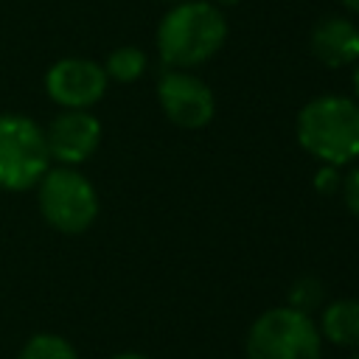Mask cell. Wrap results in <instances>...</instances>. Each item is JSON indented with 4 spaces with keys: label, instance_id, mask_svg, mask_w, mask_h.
<instances>
[{
    "label": "cell",
    "instance_id": "2e32d148",
    "mask_svg": "<svg viewBox=\"0 0 359 359\" xmlns=\"http://www.w3.org/2000/svg\"><path fill=\"white\" fill-rule=\"evenodd\" d=\"M112 359H149V356H143V353H132V351H126V353H115Z\"/></svg>",
    "mask_w": 359,
    "mask_h": 359
},
{
    "label": "cell",
    "instance_id": "277c9868",
    "mask_svg": "<svg viewBox=\"0 0 359 359\" xmlns=\"http://www.w3.org/2000/svg\"><path fill=\"white\" fill-rule=\"evenodd\" d=\"M36 202L42 219L67 236L84 233L98 216V194L84 174L70 165L48 168L36 182Z\"/></svg>",
    "mask_w": 359,
    "mask_h": 359
},
{
    "label": "cell",
    "instance_id": "e0dca14e",
    "mask_svg": "<svg viewBox=\"0 0 359 359\" xmlns=\"http://www.w3.org/2000/svg\"><path fill=\"white\" fill-rule=\"evenodd\" d=\"M342 6H345V8H351V11H356V14H359V0H342Z\"/></svg>",
    "mask_w": 359,
    "mask_h": 359
},
{
    "label": "cell",
    "instance_id": "8992f818",
    "mask_svg": "<svg viewBox=\"0 0 359 359\" xmlns=\"http://www.w3.org/2000/svg\"><path fill=\"white\" fill-rule=\"evenodd\" d=\"M45 90L65 109H87L107 93V73L93 59H59L45 73Z\"/></svg>",
    "mask_w": 359,
    "mask_h": 359
},
{
    "label": "cell",
    "instance_id": "5bb4252c",
    "mask_svg": "<svg viewBox=\"0 0 359 359\" xmlns=\"http://www.w3.org/2000/svg\"><path fill=\"white\" fill-rule=\"evenodd\" d=\"M342 196H345V205L353 216H359V168H353L345 182H342Z\"/></svg>",
    "mask_w": 359,
    "mask_h": 359
},
{
    "label": "cell",
    "instance_id": "8fae6325",
    "mask_svg": "<svg viewBox=\"0 0 359 359\" xmlns=\"http://www.w3.org/2000/svg\"><path fill=\"white\" fill-rule=\"evenodd\" d=\"M146 70V53L135 45H123V48H115L109 56H107V65H104V73L107 79H115V81H135L137 76H143Z\"/></svg>",
    "mask_w": 359,
    "mask_h": 359
},
{
    "label": "cell",
    "instance_id": "ba28073f",
    "mask_svg": "<svg viewBox=\"0 0 359 359\" xmlns=\"http://www.w3.org/2000/svg\"><path fill=\"white\" fill-rule=\"evenodd\" d=\"M45 143H48L50 160H59L65 165H79L90 160L93 151L98 149L101 123L87 109H65L48 123Z\"/></svg>",
    "mask_w": 359,
    "mask_h": 359
},
{
    "label": "cell",
    "instance_id": "7c38bea8",
    "mask_svg": "<svg viewBox=\"0 0 359 359\" xmlns=\"http://www.w3.org/2000/svg\"><path fill=\"white\" fill-rule=\"evenodd\" d=\"M17 359H79L76 348L59 334H34L17 353Z\"/></svg>",
    "mask_w": 359,
    "mask_h": 359
},
{
    "label": "cell",
    "instance_id": "9a60e30c",
    "mask_svg": "<svg viewBox=\"0 0 359 359\" xmlns=\"http://www.w3.org/2000/svg\"><path fill=\"white\" fill-rule=\"evenodd\" d=\"M339 185V177H337V165H323L317 171V180H314V188L320 194H334Z\"/></svg>",
    "mask_w": 359,
    "mask_h": 359
},
{
    "label": "cell",
    "instance_id": "52a82bcc",
    "mask_svg": "<svg viewBox=\"0 0 359 359\" xmlns=\"http://www.w3.org/2000/svg\"><path fill=\"white\" fill-rule=\"evenodd\" d=\"M157 101L165 112V118L182 129H202L213 112L216 101L210 87L182 70H168L157 84Z\"/></svg>",
    "mask_w": 359,
    "mask_h": 359
},
{
    "label": "cell",
    "instance_id": "d6986e66",
    "mask_svg": "<svg viewBox=\"0 0 359 359\" xmlns=\"http://www.w3.org/2000/svg\"><path fill=\"white\" fill-rule=\"evenodd\" d=\"M351 359H359V348H353V353H351Z\"/></svg>",
    "mask_w": 359,
    "mask_h": 359
},
{
    "label": "cell",
    "instance_id": "ffe728a7",
    "mask_svg": "<svg viewBox=\"0 0 359 359\" xmlns=\"http://www.w3.org/2000/svg\"><path fill=\"white\" fill-rule=\"evenodd\" d=\"M222 3H238V0H222Z\"/></svg>",
    "mask_w": 359,
    "mask_h": 359
},
{
    "label": "cell",
    "instance_id": "30bf717a",
    "mask_svg": "<svg viewBox=\"0 0 359 359\" xmlns=\"http://www.w3.org/2000/svg\"><path fill=\"white\" fill-rule=\"evenodd\" d=\"M320 331L339 348H359V300L342 297L323 309Z\"/></svg>",
    "mask_w": 359,
    "mask_h": 359
},
{
    "label": "cell",
    "instance_id": "4fadbf2b",
    "mask_svg": "<svg viewBox=\"0 0 359 359\" xmlns=\"http://www.w3.org/2000/svg\"><path fill=\"white\" fill-rule=\"evenodd\" d=\"M323 297H325V292H323V283L317 278H300L289 289V306L297 309V311H303V314H309L311 309H317L323 303Z\"/></svg>",
    "mask_w": 359,
    "mask_h": 359
},
{
    "label": "cell",
    "instance_id": "ac0fdd59",
    "mask_svg": "<svg viewBox=\"0 0 359 359\" xmlns=\"http://www.w3.org/2000/svg\"><path fill=\"white\" fill-rule=\"evenodd\" d=\"M353 90H356V95H359V67L353 70Z\"/></svg>",
    "mask_w": 359,
    "mask_h": 359
},
{
    "label": "cell",
    "instance_id": "5b68a950",
    "mask_svg": "<svg viewBox=\"0 0 359 359\" xmlns=\"http://www.w3.org/2000/svg\"><path fill=\"white\" fill-rule=\"evenodd\" d=\"M50 165L45 129L20 112L0 115V188L28 191Z\"/></svg>",
    "mask_w": 359,
    "mask_h": 359
},
{
    "label": "cell",
    "instance_id": "9c48e42d",
    "mask_svg": "<svg viewBox=\"0 0 359 359\" xmlns=\"http://www.w3.org/2000/svg\"><path fill=\"white\" fill-rule=\"evenodd\" d=\"M311 53L325 67H345L359 59V28L345 17H325L311 31Z\"/></svg>",
    "mask_w": 359,
    "mask_h": 359
},
{
    "label": "cell",
    "instance_id": "3957f363",
    "mask_svg": "<svg viewBox=\"0 0 359 359\" xmlns=\"http://www.w3.org/2000/svg\"><path fill=\"white\" fill-rule=\"evenodd\" d=\"M247 359H323L320 331L292 306L269 309L247 331Z\"/></svg>",
    "mask_w": 359,
    "mask_h": 359
},
{
    "label": "cell",
    "instance_id": "6da1fadb",
    "mask_svg": "<svg viewBox=\"0 0 359 359\" xmlns=\"http://www.w3.org/2000/svg\"><path fill=\"white\" fill-rule=\"evenodd\" d=\"M227 36L224 14L213 3L188 0L174 6L157 25L160 59L171 67H191L210 59Z\"/></svg>",
    "mask_w": 359,
    "mask_h": 359
},
{
    "label": "cell",
    "instance_id": "7a4b0ae2",
    "mask_svg": "<svg viewBox=\"0 0 359 359\" xmlns=\"http://www.w3.org/2000/svg\"><path fill=\"white\" fill-rule=\"evenodd\" d=\"M300 146L325 165L359 157V104L342 95H320L297 115Z\"/></svg>",
    "mask_w": 359,
    "mask_h": 359
}]
</instances>
